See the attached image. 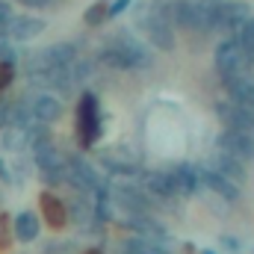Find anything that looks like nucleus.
<instances>
[{"mask_svg": "<svg viewBox=\"0 0 254 254\" xmlns=\"http://www.w3.org/2000/svg\"><path fill=\"white\" fill-rule=\"evenodd\" d=\"M6 21H9V6L0 3V33H3V27H6Z\"/></svg>", "mask_w": 254, "mask_h": 254, "instance_id": "obj_23", "label": "nucleus"}, {"mask_svg": "<svg viewBox=\"0 0 254 254\" xmlns=\"http://www.w3.org/2000/svg\"><path fill=\"white\" fill-rule=\"evenodd\" d=\"M45 213H48V219H51V225L57 228V225H63V207L54 201V195H45Z\"/></svg>", "mask_w": 254, "mask_h": 254, "instance_id": "obj_19", "label": "nucleus"}, {"mask_svg": "<svg viewBox=\"0 0 254 254\" xmlns=\"http://www.w3.org/2000/svg\"><path fill=\"white\" fill-rule=\"evenodd\" d=\"M12 80V68L9 65H0V86H6Z\"/></svg>", "mask_w": 254, "mask_h": 254, "instance_id": "obj_22", "label": "nucleus"}, {"mask_svg": "<svg viewBox=\"0 0 254 254\" xmlns=\"http://www.w3.org/2000/svg\"><path fill=\"white\" fill-rule=\"evenodd\" d=\"M216 116L222 119V125L228 130H243V133H252L254 136V110L246 104H237V101H222L216 104Z\"/></svg>", "mask_w": 254, "mask_h": 254, "instance_id": "obj_3", "label": "nucleus"}, {"mask_svg": "<svg viewBox=\"0 0 254 254\" xmlns=\"http://www.w3.org/2000/svg\"><path fill=\"white\" fill-rule=\"evenodd\" d=\"M21 6H33V9H42V6H48L51 0H18Z\"/></svg>", "mask_w": 254, "mask_h": 254, "instance_id": "obj_24", "label": "nucleus"}, {"mask_svg": "<svg viewBox=\"0 0 254 254\" xmlns=\"http://www.w3.org/2000/svg\"><path fill=\"white\" fill-rule=\"evenodd\" d=\"M12 57H15V48H12V42L3 36V39H0V60H9V63H12Z\"/></svg>", "mask_w": 254, "mask_h": 254, "instance_id": "obj_20", "label": "nucleus"}, {"mask_svg": "<svg viewBox=\"0 0 254 254\" xmlns=\"http://www.w3.org/2000/svg\"><path fill=\"white\" fill-rule=\"evenodd\" d=\"M240 48H243L249 57H254V18H249V21L240 27Z\"/></svg>", "mask_w": 254, "mask_h": 254, "instance_id": "obj_18", "label": "nucleus"}, {"mask_svg": "<svg viewBox=\"0 0 254 254\" xmlns=\"http://www.w3.org/2000/svg\"><path fill=\"white\" fill-rule=\"evenodd\" d=\"M195 175H198V181H201V184H207V187L216 192L219 198H225L228 204H234V201L240 198V187H237V184H231L228 178H222V175H216V172H210V169H201V172L195 169Z\"/></svg>", "mask_w": 254, "mask_h": 254, "instance_id": "obj_9", "label": "nucleus"}, {"mask_svg": "<svg viewBox=\"0 0 254 254\" xmlns=\"http://www.w3.org/2000/svg\"><path fill=\"white\" fill-rule=\"evenodd\" d=\"M116 201L125 207L130 216H142V213L148 210V204H145L142 192H136L133 187H119V190H116Z\"/></svg>", "mask_w": 254, "mask_h": 254, "instance_id": "obj_13", "label": "nucleus"}, {"mask_svg": "<svg viewBox=\"0 0 254 254\" xmlns=\"http://www.w3.org/2000/svg\"><path fill=\"white\" fill-rule=\"evenodd\" d=\"M210 172H216V175L228 178V181H231V184H237V187L249 178V175H246V163H240V160H234V157H228V154H222V151L213 157V169H210Z\"/></svg>", "mask_w": 254, "mask_h": 254, "instance_id": "obj_11", "label": "nucleus"}, {"mask_svg": "<svg viewBox=\"0 0 254 254\" xmlns=\"http://www.w3.org/2000/svg\"><path fill=\"white\" fill-rule=\"evenodd\" d=\"M77 133L83 139V145H92L98 136V107L92 95H83L80 110H77Z\"/></svg>", "mask_w": 254, "mask_h": 254, "instance_id": "obj_6", "label": "nucleus"}, {"mask_svg": "<svg viewBox=\"0 0 254 254\" xmlns=\"http://www.w3.org/2000/svg\"><path fill=\"white\" fill-rule=\"evenodd\" d=\"M15 125H21V110L15 104H9V101H0V130Z\"/></svg>", "mask_w": 254, "mask_h": 254, "instance_id": "obj_17", "label": "nucleus"}, {"mask_svg": "<svg viewBox=\"0 0 254 254\" xmlns=\"http://www.w3.org/2000/svg\"><path fill=\"white\" fill-rule=\"evenodd\" d=\"M45 30V21L39 18H30V15H18V18H9L6 27H3V36L9 42H30L33 36H39Z\"/></svg>", "mask_w": 254, "mask_h": 254, "instance_id": "obj_7", "label": "nucleus"}, {"mask_svg": "<svg viewBox=\"0 0 254 254\" xmlns=\"http://www.w3.org/2000/svg\"><path fill=\"white\" fill-rule=\"evenodd\" d=\"M169 184H172V195L190 198L192 192H195V187H198V175H195L192 166L181 163V166H175V169L169 172Z\"/></svg>", "mask_w": 254, "mask_h": 254, "instance_id": "obj_8", "label": "nucleus"}, {"mask_svg": "<svg viewBox=\"0 0 254 254\" xmlns=\"http://www.w3.org/2000/svg\"><path fill=\"white\" fill-rule=\"evenodd\" d=\"M30 116H33L39 125H51V122H57V119L63 116V104H60V98H54V95H39V98L33 101V107H30Z\"/></svg>", "mask_w": 254, "mask_h": 254, "instance_id": "obj_10", "label": "nucleus"}, {"mask_svg": "<svg viewBox=\"0 0 254 254\" xmlns=\"http://www.w3.org/2000/svg\"><path fill=\"white\" fill-rule=\"evenodd\" d=\"M145 190H148L151 198H175L172 184H169V172H151L145 178Z\"/></svg>", "mask_w": 254, "mask_h": 254, "instance_id": "obj_16", "label": "nucleus"}, {"mask_svg": "<svg viewBox=\"0 0 254 254\" xmlns=\"http://www.w3.org/2000/svg\"><path fill=\"white\" fill-rule=\"evenodd\" d=\"M204 254H213V252H204Z\"/></svg>", "mask_w": 254, "mask_h": 254, "instance_id": "obj_26", "label": "nucleus"}, {"mask_svg": "<svg viewBox=\"0 0 254 254\" xmlns=\"http://www.w3.org/2000/svg\"><path fill=\"white\" fill-rule=\"evenodd\" d=\"M225 86H228V92H231V101H237V104H246V107H252L254 110V80L252 77H231V80H225Z\"/></svg>", "mask_w": 254, "mask_h": 254, "instance_id": "obj_12", "label": "nucleus"}, {"mask_svg": "<svg viewBox=\"0 0 254 254\" xmlns=\"http://www.w3.org/2000/svg\"><path fill=\"white\" fill-rule=\"evenodd\" d=\"M216 148H219L222 154L240 160V163L254 160V136L252 133H243V130H228V127H225V130L216 136Z\"/></svg>", "mask_w": 254, "mask_h": 254, "instance_id": "obj_1", "label": "nucleus"}, {"mask_svg": "<svg viewBox=\"0 0 254 254\" xmlns=\"http://www.w3.org/2000/svg\"><path fill=\"white\" fill-rule=\"evenodd\" d=\"M125 254H169V249L163 246V240H145V237H133V240H127Z\"/></svg>", "mask_w": 254, "mask_h": 254, "instance_id": "obj_14", "label": "nucleus"}, {"mask_svg": "<svg viewBox=\"0 0 254 254\" xmlns=\"http://www.w3.org/2000/svg\"><path fill=\"white\" fill-rule=\"evenodd\" d=\"M175 21L184 30H207V3L198 0H175Z\"/></svg>", "mask_w": 254, "mask_h": 254, "instance_id": "obj_4", "label": "nucleus"}, {"mask_svg": "<svg viewBox=\"0 0 254 254\" xmlns=\"http://www.w3.org/2000/svg\"><path fill=\"white\" fill-rule=\"evenodd\" d=\"M0 181H9V166L0 160Z\"/></svg>", "mask_w": 254, "mask_h": 254, "instance_id": "obj_25", "label": "nucleus"}, {"mask_svg": "<svg viewBox=\"0 0 254 254\" xmlns=\"http://www.w3.org/2000/svg\"><path fill=\"white\" fill-rule=\"evenodd\" d=\"M145 33L151 39V45H157L160 51H172L175 48V33H172V21L160 12L151 9V15L145 18Z\"/></svg>", "mask_w": 254, "mask_h": 254, "instance_id": "obj_5", "label": "nucleus"}, {"mask_svg": "<svg viewBox=\"0 0 254 254\" xmlns=\"http://www.w3.org/2000/svg\"><path fill=\"white\" fill-rule=\"evenodd\" d=\"M15 237L21 243H33L39 237V216L36 213H21L15 219Z\"/></svg>", "mask_w": 254, "mask_h": 254, "instance_id": "obj_15", "label": "nucleus"}, {"mask_svg": "<svg viewBox=\"0 0 254 254\" xmlns=\"http://www.w3.org/2000/svg\"><path fill=\"white\" fill-rule=\"evenodd\" d=\"M249 63V54L240 48V42H222L216 48V68L222 74V80H231V77H240L243 68Z\"/></svg>", "mask_w": 254, "mask_h": 254, "instance_id": "obj_2", "label": "nucleus"}, {"mask_svg": "<svg viewBox=\"0 0 254 254\" xmlns=\"http://www.w3.org/2000/svg\"><path fill=\"white\" fill-rule=\"evenodd\" d=\"M92 9H95V12H89V15H86V21H89V24H98V21H101V15H107V12H104L107 6H104V3H95Z\"/></svg>", "mask_w": 254, "mask_h": 254, "instance_id": "obj_21", "label": "nucleus"}]
</instances>
